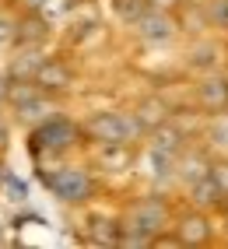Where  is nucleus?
<instances>
[{
    "label": "nucleus",
    "instance_id": "10",
    "mask_svg": "<svg viewBox=\"0 0 228 249\" xmlns=\"http://www.w3.org/2000/svg\"><path fill=\"white\" fill-rule=\"evenodd\" d=\"M137 123H140V130H155L158 123H165L169 120V106L161 102V98H144V102L137 106Z\"/></svg>",
    "mask_w": 228,
    "mask_h": 249
},
{
    "label": "nucleus",
    "instance_id": "17",
    "mask_svg": "<svg viewBox=\"0 0 228 249\" xmlns=\"http://www.w3.org/2000/svg\"><path fill=\"white\" fill-rule=\"evenodd\" d=\"M207 18L214 28H228V0H207Z\"/></svg>",
    "mask_w": 228,
    "mask_h": 249
},
{
    "label": "nucleus",
    "instance_id": "16",
    "mask_svg": "<svg viewBox=\"0 0 228 249\" xmlns=\"http://www.w3.org/2000/svg\"><path fill=\"white\" fill-rule=\"evenodd\" d=\"M0 186L7 190V200H14V204H25V200H28V182H25V179L4 172V182H0Z\"/></svg>",
    "mask_w": 228,
    "mask_h": 249
},
{
    "label": "nucleus",
    "instance_id": "4",
    "mask_svg": "<svg viewBox=\"0 0 228 249\" xmlns=\"http://www.w3.org/2000/svg\"><path fill=\"white\" fill-rule=\"evenodd\" d=\"M81 141V126L74 120H63V116H53V120H46L42 126H35V134H32V151H46V155H60L74 147Z\"/></svg>",
    "mask_w": 228,
    "mask_h": 249
},
{
    "label": "nucleus",
    "instance_id": "13",
    "mask_svg": "<svg viewBox=\"0 0 228 249\" xmlns=\"http://www.w3.org/2000/svg\"><path fill=\"white\" fill-rule=\"evenodd\" d=\"M218 63V46L210 42V39H204V42H197L190 49V67H197V71H207V67H214Z\"/></svg>",
    "mask_w": 228,
    "mask_h": 249
},
{
    "label": "nucleus",
    "instance_id": "24",
    "mask_svg": "<svg viewBox=\"0 0 228 249\" xmlns=\"http://www.w3.org/2000/svg\"><path fill=\"white\" fill-rule=\"evenodd\" d=\"M42 4H46V0H28V7H32V11H35V7H42Z\"/></svg>",
    "mask_w": 228,
    "mask_h": 249
},
{
    "label": "nucleus",
    "instance_id": "5",
    "mask_svg": "<svg viewBox=\"0 0 228 249\" xmlns=\"http://www.w3.org/2000/svg\"><path fill=\"white\" fill-rule=\"evenodd\" d=\"M134 28H137V36L144 39V42H169L172 36H175V18L169 11H161V7H144V14L134 21Z\"/></svg>",
    "mask_w": 228,
    "mask_h": 249
},
{
    "label": "nucleus",
    "instance_id": "8",
    "mask_svg": "<svg viewBox=\"0 0 228 249\" xmlns=\"http://www.w3.org/2000/svg\"><path fill=\"white\" fill-rule=\"evenodd\" d=\"M175 235H179V242H183V246H200V242H207L210 235H214V225H210L207 214L197 207V211H190V214L179 218Z\"/></svg>",
    "mask_w": 228,
    "mask_h": 249
},
{
    "label": "nucleus",
    "instance_id": "20",
    "mask_svg": "<svg viewBox=\"0 0 228 249\" xmlns=\"http://www.w3.org/2000/svg\"><path fill=\"white\" fill-rule=\"evenodd\" d=\"M207 172L214 176V182L221 186V193L228 196V161H218V165H207Z\"/></svg>",
    "mask_w": 228,
    "mask_h": 249
},
{
    "label": "nucleus",
    "instance_id": "21",
    "mask_svg": "<svg viewBox=\"0 0 228 249\" xmlns=\"http://www.w3.org/2000/svg\"><path fill=\"white\" fill-rule=\"evenodd\" d=\"M7 91H11V81L0 74V112H4V106H7Z\"/></svg>",
    "mask_w": 228,
    "mask_h": 249
},
{
    "label": "nucleus",
    "instance_id": "9",
    "mask_svg": "<svg viewBox=\"0 0 228 249\" xmlns=\"http://www.w3.org/2000/svg\"><path fill=\"white\" fill-rule=\"evenodd\" d=\"M190 200H193V207L210 211V207H225V204H228V196L221 193V186L214 182V176L204 172V176H197V179L190 182Z\"/></svg>",
    "mask_w": 228,
    "mask_h": 249
},
{
    "label": "nucleus",
    "instance_id": "18",
    "mask_svg": "<svg viewBox=\"0 0 228 249\" xmlns=\"http://www.w3.org/2000/svg\"><path fill=\"white\" fill-rule=\"evenodd\" d=\"M210 144H218L228 151V112H218L214 126H210Z\"/></svg>",
    "mask_w": 228,
    "mask_h": 249
},
{
    "label": "nucleus",
    "instance_id": "14",
    "mask_svg": "<svg viewBox=\"0 0 228 249\" xmlns=\"http://www.w3.org/2000/svg\"><path fill=\"white\" fill-rule=\"evenodd\" d=\"M112 7H116V18L123 25H134L144 14V7H148V0H112Z\"/></svg>",
    "mask_w": 228,
    "mask_h": 249
},
{
    "label": "nucleus",
    "instance_id": "1",
    "mask_svg": "<svg viewBox=\"0 0 228 249\" xmlns=\"http://www.w3.org/2000/svg\"><path fill=\"white\" fill-rule=\"evenodd\" d=\"M81 134H88V141L105 144V147H126L130 141H137L140 123H137L134 112L130 116L126 112H95Z\"/></svg>",
    "mask_w": 228,
    "mask_h": 249
},
{
    "label": "nucleus",
    "instance_id": "22",
    "mask_svg": "<svg viewBox=\"0 0 228 249\" xmlns=\"http://www.w3.org/2000/svg\"><path fill=\"white\" fill-rule=\"evenodd\" d=\"M179 0H148V7H161V11H172Z\"/></svg>",
    "mask_w": 228,
    "mask_h": 249
},
{
    "label": "nucleus",
    "instance_id": "11",
    "mask_svg": "<svg viewBox=\"0 0 228 249\" xmlns=\"http://www.w3.org/2000/svg\"><path fill=\"white\" fill-rule=\"evenodd\" d=\"M46 36H50V25H46L39 14H32V18H25V25L18 28L14 25V39H18L21 46H35V42H42Z\"/></svg>",
    "mask_w": 228,
    "mask_h": 249
},
{
    "label": "nucleus",
    "instance_id": "15",
    "mask_svg": "<svg viewBox=\"0 0 228 249\" xmlns=\"http://www.w3.org/2000/svg\"><path fill=\"white\" fill-rule=\"evenodd\" d=\"M42 63V56H35V53H25V56H18L11 63V77H18V81H28L32 74H35V67Z\"/></svg>",
    "mask_w": 228,
    "mask_h": 249
},
{
    "label": "nucleus",
    "instance_id": "2",
    "mask_svg": "<svg viewBox=\"0 0 228 249\" xmlns=\"http://www.w3.org/2000/svg\"><path fill=\"white\" fill-rule=\"evenodd\" d=\"M39 182L63 204H85L95 193V179L85 169H74V165H63V169H53V172H39Z\"/></svg>",
    "mask_w": 228,
    "mask_h": 249
},
{
    "label": "nucleus",
    "instance_id": "19",
    "mask_svg": "<svg viewBox=\"0 0 228 249\" xmlns=\"http://www.w3.org/2000/svg\"><path fill=\"white\" fill-rule=\"evenodd\" d=\"M151 165H155V176H169L172 172V155H165V151H151Z\"/></svg>",
    "mask_w": 228,
    "mask_h": 249
},
{
    "label": "nucleus",
    "instance_id": "6",
    "mask_svg": "<svg viewBox=\"0 0 228 249\" xmlns=\"http://www.w3.org/2000/svg\"><path fill=\"white\" fill-rule=\"evenodd\" d=\"M32 85H35L42 95L46 91H63V88L74 85V74H70V67L63 60H46L42 56V63L35 67V74H32Z\"/></svg>",
    "mask_w": 228,
    "mask_h": 249
},
{
    "label": "nucleus",
    "instance_id": "25",
    "mask_svg": "<svg viewBox=\"0 0 228 249\" xmlns=\"http://www.w3.org/2000/svg\"><path fill=\"white\" fill-rule=\"evenodd\" d=\"M4 172H7V169H4V165H0V182H4Z\"/></svg>",
    "mask_w": 228,
    "mask_h": 249
},
{
    "label": "nucleus",
    "instance_id": "23",
    "mask_svg": "<svg viewBox=\"0 0 228 249\" xmlns=\"http://www.w3.org/2000/svg\"><path fill=\"white\" fill-rule=\"evenodd\" d=\"M4 141H7V130H4V123H0V147H4Z\"/></svg>",
    "mask_w": 228,
    "mask_h": 249
},
{
    "label": "nucleus",
    "instance_id": "7",
    "mask_svg": "<svg viewBox=\"0 0 228 249\" xmlns=\"http://www.w3.org/2000/svg\"><path fill=\"white\" fill-rule=\"evenodd\" d=\"M197 102L204 112H225L228 109V77L225 74H207L197 85Z\"/></svg>",
    "mask_w": 228,
    "mask_h": 249
},
{
    "label": "nucleus",
    "instance_id": "3",
    "mask_svg": "<svg viewBox=\"0 0 228 249\" xmlns=\"http://www.w3.org/2000/svg\"><path fill=\"white\" fill-rule=\"evenodd\" d=\"M123 228L151 242L158 231H165V228H169V204L161 200V196H144V200H137L134 207L126 211Z\"/></svg>",
    "mask_w": 228,
    "mask_h": 249
},
{
    "label": "nucleus",
    "instance_id": "12",
    "mask_svg": "<svg viewBox=\"0 0 228 249\" xmlns=\"http://www.w3.org/2000/svg\"><path fill=\"white\" fill-rule=\"evenodd\" d=\"M155 151H165V155H172V158L183 151V134H179L175 126H169V120L155 126Z\"/></svg>",
    "mask_w": 228,
    "mask_h": 249
}]
</instances>
